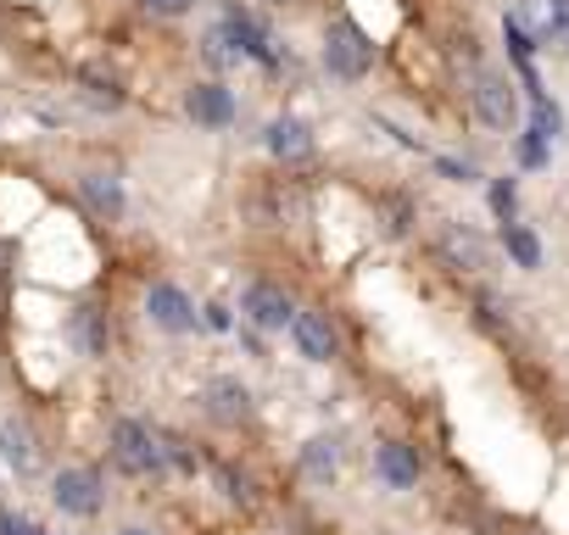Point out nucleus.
Returning a JSON list of instances; mask_svg holds the SVG:
<instances>
[{
    "mask_svg": "<svg viewBox=\"0 0 569 535\" xmlns=\"http://www.w3.org/2000/svg\"><path fill=\"white\" fill-rule=\"evenodd\" d=\"M118 535H151V529H140V524H129V529H118Z\"/></svg>",
    "mask_w": 569,
    "mask_h": 535,
    "instance_id": "obj_26",
    "label": "nucleus"
},
{
    "mask_svg": "<svg viewBox=\"0 0 569 535\" xmlns=\"http://www.w3.org/2000/svg\"><path fill=\"white\" fill-rule=\"evenodd\" d=\"M146 7H151L157 18H184V12L196 7V0H146Z\"/></svg>",
    "mask_w": 569,
    "mask_h": 535,
    "instance_id": "obj_23",
    "label": "nucleus"
},
{
    "mask_svg": "<svg viewBox=\"0 0 569 535\" xmlns=\"http://www.w3.org/2000/svg\"><path fill=\"white\" fill-rule=\"evenodd\" d=\"M0 280H7V245H0Z\"/></svg>",
    "mask_w": 569,
    "mask_h": 535,
    "instance_id": "obj_27",
    "label": "nucleus"
},
{
    "mask_svg": "<svg viewBox=\"0 0 569 535\" xmlns=\"http://www.w3.org/2000/svg\"><path fill=\"white\" fill-rule=\"evenodd\" d=\"M336 468H341V441L336 435H313L302 446V474L325 485V480H336Z\"/></svg>",
    "mask_w": 569,
    "mask_h": 535,
    "instance_id": "obj_15",
    "label": "nucleus"
},
{
    "mask_svg": "<svg viewBox=\"0 0 569 535\" xmlns=\"http://www.w3.org/2000/svg\"><path fill=\"white\" fill-rule=\"evenodd\" d=\"M201 402H207V418H212V424H240V418L251 413V391H246L240 380H212Z\"/></svg>",
    "mask_w": 569,
    "mask_h": 535,
    "instance_id": "obj_9",
    "label": "nucleus"
},
{
    "mask_svg": "<svg viewBox=\"0 0 569 535\" xmlns=\"http://www.w3.org/2000/svg\"><path fill=\"white\" fill-rule=\"evenodd\" d=\"M0 529H7V535H51V529H40V524H23V518H0Z\"/></svg>",
    "mask_w": 569,
    "mask_h": 535,
    "instance_id": "obj_24",
    "label": "nucleus"
},
{
    "mask_svg": "<svg viewBox=\"0 0 569 535\" xmlns=\"http://www.w3.org/2000/svg\"><path fill=\"white\" fill-rule=\"evenodd\" d=\"M146 319H151L157 330H168V335H184V330H196V302H190L179 285H151Z\"/></svg>",
    "mask_w": 569,
    "mask_h": 535,
    "instance_id": "obj_5",
    "label": "nucleus"
},
{
    "mask_svg": "<svg viewBox=\"0 0 569 535\" xmlns=\"http://www.w3.org/2000/svg\"><path fill=\"white\" fill-rule=\"evenodd\" d=\"M51 496H57V507L73 513V518H90V513H101V502H107L96 468H62L57 485H51Z\"/></svg>",
    "mask_w": 569,
    "mask_h": 535,
    "instance_id": "obj_3",
    "label": "nucleus"
},
{
    "mask_svg": "<svg viewBox=\"0 0 569 535\" xmlns=\"http://www.w3.org/2000/svg\"><path fill=\"white\" fill-rule=\"evenodd\" d=\"M369 62H375V46H369V34L358 29V23H330V34H325V68L336 73V79H363L369 73Z\"/></svg>",
    "mask_w": 569,
    "mask_h": 535,
    "instance_id": "obj_2",
    "label": "nucleus"
},
{
    "mask_svg": "<svg viewBox=\"0 0 569 535\" xmlns=\"http://www.w3.org/2000/svg\"><path fill=\"white\" fill-rule=\"evenodd\" d=\"M268 151H273L279 162H302V157H313V134H308V123H297V118L268 123Z\"/></svg>",
    "mask_w": 569,
    "mask_h": 535,
    "instance_id": "obj_12",
    "label": "nucleus"
},
{
    "mask_svg": "<svg viewBox=\"0 0 569 535\" xmlns=\"http://www.w3.org/2000/svg\"><path fill=\"white\" fill-rule=\"evenodd\" d=\"M112 463H118L123 474H134V480L168 468V457H162V435H151V430L134 424V418L112 424Z\"/></svg>",
    "mask_w": 569,
    "mask_h": 535,
    "instance_id": "obj_1",
    "label": "nucleus"
},
{
    "mask_svg": "<svg viewBox=\"0 0 569 535\" xmlns=\"http://www.w3.org/2000/svg\"><path fill=\"white\" fill-rule=\"evenodd\" d=\"M223 34H229V46H234V51H246V57H257V62H268V57H273V51H268V34H262V29H257V23H251L240 7H229Z\"/></svg>",
    "mask_w": 569,
    "mask_h": 535,
    "instance_id": "obj_14",
    "label": "nucleus"
},
{
    "mask_svg": "<svg viewBox=\"0 0 569 535\" xmlns=\"http://www.w3.org/2000/svg\"><path fill=\"white\" fill-rule=\"evenodd\" d=\"M234 57H240V51L229 46V34H223V29H212V34H207V62H218V68H229Z\"/></svg>",
    "mask_w": 569,
    "mask_h": 535,
    "instance_id": "obj_21",
    "label": "nucleus"
},
{
    "mask_svg": "<svg viewBox=\"0 0 569 535\" xmlns=\"http://www.w3.org/2000/svg\"><path fill=\"white\" fill-rule=\"evenodd\" d=\"M441 256L458 268V274H475V268H486L491 251H486V240H480L475 229H458V223H452V229L441 234Z\"/></svg>",
    "mask_w": 569,
    "mask_h": 535,
    "instance_id": "obj_11",
    "label": "nucleus"
},
{
    "mask_svg": "<svg viewBox=\"0 0 569 535\" xmlns=\"http://www.w3.org/2000/svg\"><path fill=\"white\" fill-rule=\"evenodd\" d=\"M79 195H84V206H90L96 218H118V212H123V184H118L112 173H84V179H79Z\"/></svg>",
    "mask_w": 569,
    "mask_h": 535,
    "instance_id": "obj_13",
    "label": "nucleus"
},
{
    "mask_svg": "<svg viewBox=\"0 0 569 535\" xmlns=\"http://www.w3.org/2000/svg\"><path fill=\"white\" fill-rule=\"evenodd\" d=\"M184 112H190L201 129H223V123H234V95H229L223 84H196V90L184 95Z\"/></svg>",
    "mask_w": 569,
    "mask_h": 535,
    "instance_id": "obj_8",
    "label": "nucleus"
},
{
    "mask_svg": "<svg viewBox=\"0 0 569 535\" xmlns=\"http://www.w3.org/2000/svg\"><path fill=\"white\" fill-rule=\"evenodd\" d=\"M291 335H297V352L308 363H330L336 357V330L325 313H291Z\"/></svg>",
    "mask_w": 569,
    "mask_h": 535,
    "instance_id": "obj_7",
    "label": "nucleus"
},
{
    "mask_svg": "<svg viewBox=\"0 0 569 535\" xmlns=\"http://www.w3.org/2000/svg\"><path fill=\"white\" fill-rule=\"evenodd\" d=\"M547 18H552V29H569V0H547Z\"/></svg>",
    "mask_w": 569,
    "mask_h": 535,
    "instance_id": "obj_25",
    "label": "nucleus"
},
{
    "mask_svg": "<svg viewBox=\"0 0 569 535\" xmlns=\"http://www.w3.org/2000/svg\"><path fill=\"white\" fill-rule=\"evenodd\" d=\"M0 457H7L18 474H29L34 463H40V452H34V435H29V424H0Z\"/></svg>",
    "mask_w": 569,
    "mask_h": 535,
    "instance_id": "obj_16",
    "label": "nucleus"
},
{
    "mask_svg": "<svg viewBox=\"0 0 569 535\" xmlns=\"http://www.w3.org/2000/svg\"><path fill=\"white\" fill-rule=\"evenodd\" d=\"M530 107H536V123H530V129H536L541 140H552V134L563 129V118H558V107H552V101H547L541 90H530Z\"/></svg>",
    "mask_w": 569,
    "mask_h": 535,
    "instance_id": "obj_19",
    "label": "nucleus"
},
{
    "mask_svg": "<svg viewBox=\"0 0 569 535\" xmlns=\"http://www.w3.org/2000/svg\"><path fill=\"white\" fill-rule=\"evenodd\" d=\"M519 162H525V168H541V162H547V140H541L536 129L519 140Z\"/></svg>",
    "mask_w": 569,
    "mask_h": 535,
    "instance_id": "obj_22",
    "label": "nucleus"
},
{
    "mask_svg": "<svg viewBox=\"0 0 569 535\" xmlns=\"http://www.w3.org/2000/svg\"><path fill=\"white\" fill-rule=\"evenodd\" d=\"M475 112H480L491 129H513V118H519L513 84H508L502 73H480V79H475Z\"/></svg>",
    "mask_w": 569,
    "mask_h": 535,
    "instance_id": "obj_4",
    "label": "nucleus"
},
{
    "mask_svg": "<svg viewBox=\"0 0 569 535\" xmlns=\"http://www.w3.org/2000/svg\"><path fill=\"white\" fill-rule=\"evenodd\" d=\"M502 245L519 268H541V240L525 229V223H502Z\"/></svg>",
    "mask_w": 569,
    "mask_h": 535,
    "instance_id": "obj_18",
    "label": "nucleus"
},
{
    "mask_svg": "<svg viewBox=\"0 0 569 535\" xmlns=\"http://www.w3.org/2000/svg\"><path fill=\"white\" fill-rule=\"evenodd\" d=\"M491 212H497L502 223H513V212H519V190H513V179H491Z\"/></svg>",
    "mask_w": 569,
    "mask_h": 535,
    "instance_id": "obj_20",
    "label": "nucleus"
},
{
    "mask_svg": "<svg viewBox=\"0 0 569 535\" xmlns=\"http://www.w3.org/2000/svg\"><path fill=\"white\" fill-rule=\"evenodd\" d=\"M68 335H73V346H79L84 357H101V352H107V330H101V313H96V307H79L73 324H68Z\"/></svg>",
    "mask_w": 569,
    "mask_h": 535,
    "instance_id": "obj_17",
    "label": "nucleus"
},
{
    "mask_svg": "<svg viewBox=\"0 0 569 535\" xmlns=\"http://www.w3.org/2000/svg\"><path fill=\"white\" fill-rule=\"evenodd\" d=\"M240 313L257 324V330H284V324H291V296H284L279 285H251L246 291V302H240Z\"/></svg>",
    "mask_w": 569,
    "mask_h": 535,
    "instance_id": "obj_6",
    "label": "nucleus"
},
{
    "mask_svg": "<svg viewBox=\"0 0 569 535\" xmlns=\"http://www.w3.org/2000/svg\"><path fill=\"white\" fill-rule=\"evenodd\" d=\"M375 474H380L391 491H408V485H419V457H413L402 441H380V446H375Z\"/></svg>",
    "mask_w": 569,
    "mask_h": 535,
    "instance_id": "obj_10",
    "label": "nucleus"
}]
</instances>
